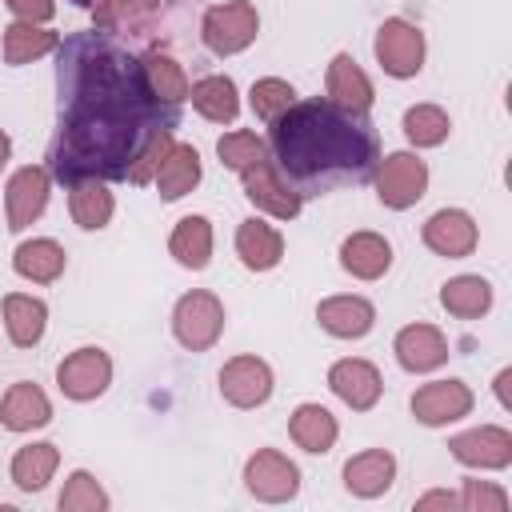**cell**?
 <instances>
[{
    "label": "cell",
    "mask_w": 512,
    "mask_h": 512,
    "mask_svg": "<svg viewBox=\"0 0 512 512\" xmlns=\"http://www.w3.org/2000/svg\"><path fill=\"white\" fill-rule=\"evenodd\" d=\"M60 124L48 152L52 180H124L156 128H176V108L160 104L140 76V60L108 36L84 32L60 52Z\"/></svg>",
    "instance_id": "cell-1"
},
{
    "label": "cell",
    "mask_w": 512,
    "mask_h": 512,
    "mask_svg": "<svg viewBox=\"0 0 512 512\" xmlns=\"http://www.w3.org/2000/svg\"><path fill=\"white\" fill-rule=\"evenodd\" d=\"M268 152L292 184H336L364 176L376 156V132L364 116L336 108L332 100H296L280 120H272Z\"/></svg>",
    "instance_id": "cell-2"
},
{
    "label": "cell",
    "mask_w": 512,
    "mask_h": 512,
    "mask_svg": "<svg viewBox=\"0 0 512 512\" xmlns=\"http://www.w3.org/2000/svg\"><path fill=\"white\" fill-rule=\"evenodd\" d=\"M260 36V12L252 0H224L200 16V40L212 56H236Z\"/></svg>",
    "instance_id": "cell-3"
},
{
    "label": "cell",
    "mask_w": 512,
    "mask_h": 512,
    "mask_svg": "<svg viewBox=\"0 0 512 512\" xmlns=\"http://www.w3.org/2000/svg\"><path fill=\"white\" fill-rule=\"evenodd\" d=\"M224 304L216 292L192 288L172 304V336L180 340V348L188 352H208L216 348V340L224 336Z\"/></svg>",
    "instance_id": "cell-4"
},
{
    "label": "cell",
    "mask_w": 512,
    "mask_h": 512,
    "mask_svg": "<svg viewBox=\"0 0 512 512\" xmlns=\"http://www.w3.org/2000/svg\"><path fill=\"white\" fill-rule=\"evenodd\" d=\"M372 188H376V196H380L384 208L404 212L416 200H424V192H428V164L416 152L376 156V164H372Z\"/></svg>",
    "instance_id": "cell-5"
},
{
    "label": "cell",
    "mask_w": 512,
    "mask_h": 512,
    "mask_svg": "<svg viewBox=\"0 0 512 512\" xmlns=\"http://www.w3.org/2000/svg\"><path fill=\"white\" fill-rule=\"evenodd\" d=\"M372 52H376V64L384 68V76L392 80H412L420 68H424V32L404 20V16H388L380 28H376V40H372Z\"/></svg>",
    "instance_id": "cell-6"
},
{
    "label": "cell",
    "mask_w": 512,
    "mask_h": 512,
    "mask_svg": "<svg viewBox=\"0 0 512 512\" xmlns=\"http://www.w3.org/2000/svg\"><path fill=\"white\" fill-rule=\"evenodd\" d=\"M240 180H244V196L256 204V212H264V216H272V220H296V216H300L304 196H300V188L272 164V156L260 160V164H252V168H244Z\"/></svg>",
    "instance_id": "cell-7"
},
{
    "label": "cell",
    "mask_w": 512,
    "mask_h": 512,
    "mask_svg": "<svg viewBox=\"0 0 512 512\" xmlns=\"http://www.w3.org/2000/svg\"><path fill=\"white\" fill-rule=\"evenodd\" d=\"M108 384H112V356L96 344H84V348L68 352L56 364V388L76 404H88V400L104 396Z\"/></svg>",
    "instance_id": "cell-8"
},
{
    "label": "cell",
    "mask_w": 512,
    "mask_h": 512,
    "mask_svg": "<svg viewBox=\"0 0 512 512\" xmlns=\"http://www.w3.org/2000/svg\"><path fill=\"white\" fill-rule=\"evenodd\" d=\"M244 488L260 504H288L300 492V468L280 448H256L244 460Z\"/></svg>",
    "instance_id": "cell-9"
},
{
    "label": "cell",
    "mask_w": 512,
    "mask_h": 512,
    "mask_svg": "<svg viewBox=\"0 0 512 512\" xmlns=\"http://www.w3.org/2000/svg\"><path fill=\"white\" fill-rule=\"evenodd\" d=\"M48 192H52V172L44 164H24L8 176L4 184V216H8V232H24L28 224H36L48 208Z\"/></svg>",
    "instance_id": "cell-10"
},
{
    "label": "cell",
    "mask_w": 512,
    "mask_h": 512,
    "mask_svg": "<svg viewBox=\"0 0 512 512\" xmlns=\"http://www.w3.org/2000/svg\"><path fill=\"white\" fill-rule=\"evenodd\" d=\"M472 404H476L472 388H468L464 380H456V376H448V380H428V384H420V388L412 392V416H416V424H424V428H448V424L464 420V416L472 412Z\"/></svg>",
    "instance_id": "cell-11"
},
{
    "label": "cell",
    "mask_w": 512,
    "mask_h": 512,
    "mask_svg": "<svg viewBox=\"0 0 512 512\" xmlns=\"http://www.w3.org/2000/svg\"><path fill=\"white\" fill-rule=\"evenodd\" d=\"M448 452L456 464L464 468H480V472H500L512 464V432L504 424H476L468 432L448 436Z\"/></svg>",
    "instance_id": "cell-12"
},
{
    "label": "cell",
    "mask_w": 512,
    "mask_h": 512,
    "mask_svg": "<svg viewBox=\"0 0 512 512\" xmlns=\"http://www.w3.org/2000/svg\"><path fill=\"white\" fill-rule=\"evenodd\" d=\"M276 380H272V368L268 360L260 356H232L224 368H220V396L240 408V412H252L260 404H268Z\"/></svg>",
    "instance_id": "cell-13"
},
{
    "label": "cell",
    "mask_w": 512,
    "mask_h": 512,
    "mask_svg": "<svg viewBox=\"0 0 512 512\" xmlns=\"http://www.w3.org/2000/svg\"><path fill=\"white\" fill-rule=\"evenodd\" d=\"M420 240H424L428 252H436V256H444V260H464V256L476 252L480 228H476V220H472L464 208H436V212L424 220Z\"/></svg>",
    "instance_id": "cell-14"
},
{
    "label": "cell",
    "mask_w": 512,
    "mask_h": 512,
    "mask_svg": "<svg viewBox=\"0 0 512 512\" xmlns=\"http://www.w3.org/2000/svg\"><path fill=\"white\" fill-rule=\"evenodd\" d=\"M328 388L336 400H344L352 412H368L380 404L384 396V380H380V368L372 360H360V356H344L328 368Z\"/></svg>",
    "instance_id": "cell-15"
},
{
    "label": "cell",
    "mask_w": 512,
    "mask_h": 512,
    "mask_svg": "<svg viewBox=\"0 0 512 512\" xmlns=\"http://www.w3.org/2000/svg\"><path fill=\"white\" fill-rule=\"evenodd\" d=\"M324 92H328L324 100H332L336 108H344V112H352V116H364V112L372 108V100H376V88H372L368 72H364L348 52H336V56L328 60Z\"/></svg>",
    "instance_id": "cell-16"
},
{
    "label": "cell",
    "mask_w": 512,
    "mask_h": 512,
    "mask_svg": "<svg viewBox=\"0 0 512 512\" xmlns=\"http://www.w3.org/2000/svg\"><path fill=\"white\" fill-rule=\"evenodd\" d=\"M392 352H396V364L404 372L424 376L448 360V336L436 324H404L392 340Z\"/></svg>",
    "instance_id": "cell-17"
},
{
    "label": "cell",
    "mask_w": 512,
    "mask_h": 512,
    "mask_svg": "<svg viewBox=\"0 0 512 512\" xmlns=\"http://www.w3.org/2000/svg\"><path fill=\"white\" fill-rule=\"evenodd\" d=\"M316 320L328 336L336 340H360L372 332L376 324V304L364 300V296H352V292H340V296H324L316 304Z\"/></svg>",
    "instance_id": "cell-18"
},
{
    "label": "cell",
    "mask_w": 512,
    "mask_h": 512,
    "mask_svg": "<svg viewBox=\"0 0 512 512\" xmlns=\"http://www.w3.org/2000/svg\"><path fill=\"white\" fill-rule=\"evenodd\" d=\"M48 420H52V400L40 384H32V380L8 384V392L0 396V424L8 432H36Z\"/></svg>",
    "instance_id": "cell-19"
},
{
    "label": "cell",
    "mask_w": 512,
    "mask_h": 512,
    "mask_svg": "<svg viewBox=\"0 0 512 512\" xmlns=\"http://www.w3.org/2000/svg\"><path fill=\"white\" fill-rule=\"evenodd\" d=\"M396 480V456L388 448H364L344 460V488L360 500H376Z\"/></svg>",
    "instance_id": "cell-20"
},
{
    "label": "cell",
    "mask_w": 512,
    "mask_h": 512,
    "mask_svg": "<svg viewBox=\"0 0 512 512\" xmlns=\"http://www.w3.org/2000/svg\"><path fill=\"white\" fill-rule=\"evenodd\" d=\"M236 256L248 272H272L284 260V236L264 216H248L236 228Z\"/></svg>",
    "instance_id": "cell-21"
},
{
    "label": "cell",
    "mask_w": 512,
    "mask_h": 512,
    "mask_svg": "<svg viewBox=\"0 0 512 512\" xmlns=\"http://www.w3.org/2000/svg\"><path fill=\"white\" fill-rule=\"evenodd\" d=\"M64 268H68V252L52 236L20 240L16 252H12V272L20 280H32V284H52V280L64 276Z\"/></svg>",
    "instance_id": "cell-22"
},
{
    "label": "cell",
    "mask_w": 512,
    "mask_h": 512,
    "mask_svg": "<svg viewBox=\"0 0 512 512\" xmlns=\"http://www.w3.org/2000/svg\"><path fill=\"white\" fill-rule=\"evenodd\" d=\"M340 268L356 280H380L392 268V244L380 232H352L340 240Z\"/></svg>",
    "instance_id": "cell-23"
},
{
    "label": "cell",
    "mask_w": 512,
    "mask_h": 512,
    "mask_svg": "<svg viewBox=\"0 0 512 512\" xmlns=\"http://www.w3.org/2000/svg\"><path fill=\"white\" fill-rule=\"evenodd\" d=\"M200 176H204L200 152H196L192 144H180V140H176V144L164 152V160H160L152 184H156L160 200H184V196L200 184Z\"/></svg>",
    "instance_id": "cell-24"
},
{
    "label": "cell",
    "mask_w": 512,
    "mask_h": 512,
    "mask_svg": "<svg viewBox=\"0 0 512 512\" xmlns=\"http://www.w3.org/2000/svg\"><path fill=\"white\" fill-rule=\"evenodd\" d=\"M48 328V304L32 292H8L4 296V332L16 348H36Z\"/></svg>",
    "instance_id": "cell-25"
},
{
    "label": "cell",
    "mask_w": 512,
    "mask_h": 512,
    "mask_svg": "<svg viewBox=\"0 0 512 512\" xmlns=\"http://www.w3.org/2000/svg\"><path fill=\"white\" fill-rule=\"evenodd\" d=\"M288 436L296 440V448H304V452H312V456H324V452H332V444H336V436H340V424H336V416L324 408V404H296L292 408V416H288Z\"/></svg>",
    "instance_id": "cell-26"
},
{
    "label": "cell",
    "mask_w": 512,
    "mask_h": 512,
    "mask_svg": "<svg viewBox=\"0 0 512 512\" xmlns=\"http://www.w3.org/2000/svg\"><path fill=\"white\" fill-rule=\"evenodd\" d=\"M60 48V32H52L48 24H32V20H12L4 28V40H0V52H4V64L20 68V64H32L48 52Z\"/></svg>",
    "instance_id": "cell-27"
},
{
    "label": "cell",
    "mask_w": 512,
    "mask_h": 512,
    "mask_svg": "<svg viewBox=\"0 0 512 512\" xmlns=\"http://www.w3.org/2000/svg\"><path fill=\"white\" fill-rule=\"evenodd\" d=\"M68 212H72V224L84 228V232H100L108 228L112 212H116V200L108 192V180H76L68 184Z\"/></svg>",
    "instance_id": "cell-28"
},
{
    "label": "cell",
    "mask_w": 512,
    "mask_h": 512,
    "mask_svg": "<svg viewBox=\"0 0 512 512\" xmlns=\"http://www.w3.org/2000/svg\"><path fill=\"white\" fill-rule=\"evenodd\" d=\"M140 76H144V88L160 100V104H168V108H176L180 100H188V76H184V68H180V60L176 56H168V52H160V48H152V52H144L140 56Z\"/></svg>",
    "instance_id": "cell-29"
},
{
    "label": "cell",
    "mask_w": 512,
    "mask_h": 512,
    "mask_svg": "<svg viewBox=\"0 0 512 512\" xmlns=\"http://www.w3.org/2000/svg\"><path fill=\"white\" fill-rule=\"evenodd\" d=\"M188 100H192V108H196L204 120H212V124H232V120L240 116L236 80H232V76H220V72L200 76V80L188 88Z\"/></svg>",
    "instance_id": "cell-30"
},
{
    "label": "cell",
    "mask_w": 512,
    "mask_h": 512,
    "mask_svg": "<svg viewBox=\"0 0 512 512\" xmlns=\"http://www.w3.org/2000/svg\"><path fill=\"white\" fill-rule=\"evenodd\" d=\"M168 252L180 268L204 272L212 260V220L208 216H184L176 220L172 236H168Z\"/></svg>",
    "instance_id": "cell-31"
},
{
    "label": "cell",
    "mask_w": 512,
    "mask_h": 512,
    "mask_svg": "<svg viewBox=\"0 0 512 512\" xmlns=\"http://www.w3.org/2000/svg\"><path fill=\"white\" fill-rule=\"evenodd\" d=\"M56 468H60V448L48 444V440H36V444L16 448L8 472H12V484H16L20 492H44L48 480L56 476Z\"/></svg>",
    "instance_id": "cell-32"
},
{
    "label": "cell",
    "mask_w": 512,
    "mask_h": 512,
    "mask_svg": "<svg viewBox=\"0 0 512 512\" xmlns=\"http://www.w3.org/2000/svg\"><path fill=\"white\" fill-rule=\"evenodd\" d=\"M440 304L456 320H480L492 308V284L484 276H452L440 288Z\"/></svg>",
    "instance_id": "cell-33"
},
{
    "label": "cell",
    "mask_w": 512,
    "mask_h": 512,
    "mask_svg": "<svg viewBox=\"0 0 512 512\" xmlns=\"http://www.w3.org/2000/svg\"><path fill=\"white\" fill-rule=\"evenodd\" d=\"M448 132H452V120L440 104H412L404 112V136L416 148H440L448 140Z\"/></svg>",
    "instance_id": "cell-34"
},
{
    "label": "cell",
    "mask_w": 512,
    "mask_h": 512,
    "mask_svg": "<svg viewBox=\"0 0 512 512\" xmlns=\"http://www.w3.org/2000/svg\"><path fill=\"white\" fill-rule=\"evenodd\" d=\"M216 156H220L224 168L244 172V168L260 164V160H268L272 152H268V140H264L260 132H252V128H236V132H224V136L216 140Z\"/></svg>",
    "instance_id": "cell-35"
},
{
    "label": "cell",
    "mask_w": 512,
    "mask_h": 512,
    "mask_svg": "<svg viewBox=\"0 0 512 512\" xmlns=\"http://www.w3.org/2000/svg\"><path fill=\"white\" fill-rule=\"evenodd\" d=\"M60 512H104L112 500H108V492L100 488V480L92 476V472H84V468H76L68 480H64V492H60Z\"/></svg>",
    "instance_id": "cell-36"
},
{
    "label": "cell",
    "mask_w": 512,
    "mask_h": 512,
    "mask_svg": "<svg viewBox=\"0 0 512 512\" xmlns=\"http://www.w3.org/2000/svg\"><path fill=\"white\" fill-rule=\"evenodd\" d=\"M248 104H252V112H256L264 124H272V120H280V116L296 104V88H292L288 80H280V76H264V80L252 84Z\"/></svg>",
    "instance_id": "cell-37"
},
{
    "label": "cell",
    "mask_w": 512,
    "mask_h": 512,
    "mask_svg": "<svg viewBox=\"0 0 512 512\" xmlns=\"http://www.w3.org/2000/svg\"><path fill=\"white\" fill-rule=\"evenodd\" d=\"M176 144V136H172V128H156L148 140H144V148L136 152V160L128 164V176L124 180H132V184H152V176H156V168H160V160H164V152Z\"/></svg>",
    "instance_id": "cell-38"
},
{
    "label": "cell",
    "mask_w": 512,
    "mask_h": 512,
    "mask_svg": "<svg viewBox=\"0 0 512 512\" xmlns=\"http://www.w3.org/2000/svg\"><path fill=\"white\" fill-rule=\"evenodd\" d=\"M456 500H460V512H504L508 508V492L492 480H464Z\"/></svg>",
    "instance_id": "cell-39"
},
{
    "label": "cell",
    "mask_w": 512,
    "mask_h": 512,
    "mask_svg": "<svg viewBox=\"0 0 512 512\" xmlns=\"http://www.w3.org/2000/svg\"><path fill=\"white\" fill-rule=\"evenodd\" d=\"M4 4L16 20H32V24H48L56 16V0H4Z\"/></svg>",
    "instance_id": "cell-40"
},
{
    "label": "cell",
    "mask_w": 512,
    "mask_h": 512,
    "mask_svg": "<svg viewBox=\"0 0 512 512\" xmlns=\"http://www.w3.org/2000/svg\"><path fill=\"white\" fill-rule=\"evenodd\" d=\"M428 508H460V500H456V492H448V488H432V492H424V496H416V512H428Z\"/></svg>",
    "instance_id": "cell-41"
},
{
    "label": "cell",
    "mask_w": 512,
    "mask_h": 512,
    "mask_svg": "<svg viewBox=\"0 0 512 512\" xmlns=\"http://www.w3.org/2000/svg\"><path fill=\"white\" fill-rule=\"evenodd\" d=\"M508 380H512V368H500V372H496V380H492V388H496V400H500L504 408H512V400H508Z\"/></svg>",
    "instance_id": "cell-42"
},
{
    "label": "cell",
    "mask_w": 512,
    "mask_h": 512,
    "mask_svg": "<svg viewBox=\"0 0 512 512\" xmlns=\"http://www.w3.org/2000/svg\"><path fill=\"white\" fill-rule=\"evenodd\" d=\"M8 160H12V140H8V132L0 128V172L8 168Z\"/></svg>",
    "instance_id": "cell-43"
},
{
    "label": "cell",
    "mask_w": 512,
    "mask_h": 512,
    "mask_svg": "<svg viewBox=\"0 0 512 512\" xmlns=\"http://www.w3.org/2000/svg\"><path fill=\"white\" fill-rule=\"evenodd\" d=\"M76 4H96V0H76Z\"/></svg>",
    "instance_id": "cell-44"
}]
</instances>
